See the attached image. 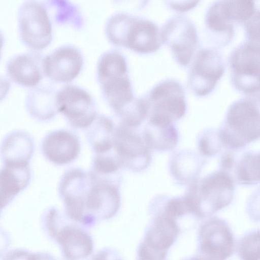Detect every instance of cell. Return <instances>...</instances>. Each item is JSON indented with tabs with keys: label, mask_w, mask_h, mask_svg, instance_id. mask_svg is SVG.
I'll return each mask as SVG.
<instances>
[{
	"label": "cell",
	"mask_w": 260,
	"mask_h": 260,
	"mask_svg": "<svg viewBox=\"0 0 260 260\" xmlns=\"http://www.w3.org/2000/svg\"><path fill=\"white\" fill-rule=\"evenodd\" d=\"M58 190L65 213L86 228L113 217L120 208V196L115 177L71 168L62 175Z\"/></svg>",
	"instance_id": "6da1fadb"
},
{
	"label": "cell",
	"mask_w": 260,
	"mask_h": 260,
	"mask_svg": "<svg viewBox=\"0 0 260 260\" xmlns=\"http://www.w3.org/2000/svg\"><path fill=\"white\" fill-rule=\"evenodd\" d=\"M223 147L242 148L260 138V94L239 99L229 107L218 132Z\"/></svg>",
	"instance_id": "7a4b0ae2"
},
{
	"label": "cell",
	"mask_w": 260,
	"mask_h": 260,
	"mask_svg": "<svg viewBox=\"0 0 260 260\" xmlns=\"http://www.w3.org/2000/svg\"><path fill=\"white\" fill-rule=\"evenodd\" d=\"M42 224L47 235L59 245L63 260H91L93 241L86 228L54 207L45 211Z\"/></svg>",
	"instance_id": "3957f363"
},
{
	"label": "cell",
	"mask_w": 260,
	"mask_h": 260,
	"mask_svg": "<svg viewBox=\"0 0 260 260\" xmlns=\"http://www.w3.org/2000/svg\"><path fill=\"white\" fill-rule=\"evenodd\" d=\"M105 32L113 44L139 53L155 52L162 43L155 23L123 12L114 13L108 18Z\"/></svg>",
	"instance_id": "277c9868"
},
{
	"label": "cell",
	"mask_w": 260,
	"mask_h": 260,
	"mask_svg": "<svg viewBox=\"0 0 260 260\" xmlns=\"http://www.w3.org/2000/svg\"><path fill=\"white\" fill-rule=\"evenodd\" d=\"M234 190L232 177L222 169L194 180L184 196L191 215L204 219L229 206L233 200Z\"/></svg>",
	"instance_id": "5b68a950"
},
{
	"label": "cell",
	"mask_w": 260,
	"mask_h": 260,
	"mask_svg": "<svg viewBox=\"0 0 260 260\" xmlns=\"http://www.w3.org/2000/svg\"><path fill=\"white\" fill-rule=\"evenodd\" d=\"M197 240V251L189 260H227L236 247L230 225L217 217L210 218L201 225Z\"/></svg>",
	"instance_id": "8992f818"
},
{
	"label": "cell",
	"mask_w": 260,
	"mask_h": 260,
	"mask_svg": "<svg viewBox=\"0 0 260 260\" xmlns=\"http://www.w3.org/2000/svg\"><path fill=\"white\" fill-rule=\"evenodd\" d=\"M17 19L19 36L26 46L39 50L50 44L52 26L46 4L33 0L23 2L18 8Z\"/></svg>",
	"instance_id": "52a82bcc"
},
{
	"label": "cell",
	"mask_w": 260,
	"mask_h": 260,
	"mask_svg": "<svg viewBox=\"0 0 260 260\" xmlns=\"http://www.w3.org/2000/svg\"><path fill=\"white\" fill-rule=\"evenodd\" d=\"M180 232L177 220L157 209L146 228L137 252L150 260H167L168 250Z\"/></svg>",
	"instance_id": "ba28073f"
},
{
	"label": "cell",
	"mask_w": 260,
	"mask_h": 260,
	"mask_svg": "<svg viewBox=\"0 0 260 260\" xmlns=\"http://www.w3.org/2000/svg\"><path fill=\"white\" fill-rule=\"evenodd\" d=\"M232 84L250 95L260 92V49L246 41L237 46L229 57Z\"/></svg>",
	"instance_id": "9c48e42d"
},
{
	"label": "cell",
	"mask_w": 260,
	"mask_h": 260,
	"mask_svg": "<svg viewBox=\"0 0 260 260\" xmlns=\"http://www.w3.org/2000/svg\"><path fill=\"white\" fill-rule=\"evenodd\" d=\"M185 91L181 84L173 79L162 81L145 95L149 117L173 122L180 119L186 111Z\"/></svg>",
	"instance_id": "30bf717a"
},
{
	"label": "cell",
	"mask_w": 260,
	"mask_h": 260,
	"mask_svg": "<svg viewBox=\"0 0 260 260\" xmlns=\"http://www.w3.org/2000/svg\"><path fill=\"white\" fill-rule=\"evenodd\" d=\"M56 102L58 111L74 128H88L98 115L92 96L79 86H63L57 92Z\"/></svg>",
	"instance_id": "8fae6325"
},
{
	"label": "cell",
	"mask_w": 260,
	"mask_h": 260,
	"mask_svg": "<svg viewBox=\"0 0 260 260\" xmlns=\"http://www.w3.org/2000/svg\"><path fill=\"white\" fill-rule=\"evenodd\" d=\"M160 36L161 43L170 48L177 63L187 66L193 56L198 41L193 22L183 15L173 16L163 25Z\"/></svg>",
	"instance_id": "7c38bea8"
},
{
	"label": "cell",
	"mask_w": 260,
	"mask_h": 260,
	"mask_svg": "<svg viewBox=\"0 0 260 260\" xmlns=\"http://www.w3.org/2000/svg\"><path fill=\"white\" fill-rule=\"evenodd\" d=\"M224 69L222 56L217 49H201L197 53L189 71L190 89L199 96L209 94L222 76Z\"/></svg>",
	"instance_id": "4fadbf2b"
},
{
	"label": "cell",
	"mask_w": 260,
	"mask_h": 260,
	"mask_svg": "<svg viewBox=\"0 0 260 260\" xmlns=\"http://www.w3.org/2000/svg\"><path fill=\"white\" fill-rule=\"evenodd\" d=\"M150 148L143 137L122 124L115 127L114 150L121 168L140 172L151 162Z\"/></svg>",
	"instance_id": "5bb4252c"
},
{
	"label": "cell",
	"mask_w": 260,
	"mask_h": 260,
	"mask_svg": "<svg viewBox=\"0 0 260 260\" xmlns=\"http://www.w3.org/2000/svg\"><path fill=\"white\" fill-rule=\"evenodd\" d=\"M83 63L84 57L80 49L71 44L63 45L44 56V73L53 81L68 82L78 75Z\"/></svg>",
	"instance_id": "9a60e30c"
},
{
	"label": "cell",
	"mask_w": 260,
	"mask_h": 260,
	"mask_svg": "<svg viewBox=\"0 0 260 260\" xmlns=\"http://www.w3.org/2000/svg\"><path fill=\"white\" fill-rule=\"evenodd\" d=\"M81 150L80 140L73 132L67 129H57L47 134L41 143L44 156L49 162L63 166L74 161Z\"/></svg>",
	"instance_id": "2e32d148"
},
{
	"label": "cell",
	"mask_w": 260,
	"mask_h": 260,
	"mask_svg": "<svg viewBox=\"0 0 260 260\" xmlns=\"http://www.w3.org/2000/svg\"><path fill=\"white\" fill-rule=\"evenodd\" d=\"M44 56L37 51H29L16 54L7 62L6 70L10 79L19 85L35 87L45 75Z\"/></svg>",
	"instance_id": "e0dca14e"
},
{
	"label": "cell",
	"mask_w": 260,
	"mask_h": 260,
	"mask_svg": "<svg viewBox=\"0 0 260 260\" xmlns=\"http://www.w3.org/2000/svg\"><path fill=\"white\" fill-rule=\"evenodd\" d=\"M0 177L2 210L30 183L31 174L29 163L4 164Z\"/></svg>",
	"instance_id": "ac0fdd59"
},
{
	"label": "cell",
	"mask_w": 260,
	"mask_h": 260,
	"mask_svg": "<svg viewBox=\"0 0 260 260\" xmlns=\"http://www.w3.org/2000/svg\"><path fill=\"white\" fill-rule=\"evenodd\" d=\"M57 91L50 85H40L30 89L25 98V107L29 115L36 120L45 121L58 113Z\"/></svg>",
	"instance_id": "d6986e66"
},
{
	"label": "cell",
	"mask_w": 260,
	"mask_h": 260,
	"mask_svg": "<svg viewBox=\"0 0 260 260\" xmlns=\"http://www.w3.org/2000/svg\"><path fill=\"white\" fill-rule=\"evenodd\" d=\"M34 149V140L28 133L14 131L8 134L2 141V159L4 164L29 163Z\"/></svg>",
	"instance_id": "ffe728a7"
},
{
	"label": "cell",
	"mask_w": 260,
	"mask_h": 260,
	"mask_svg": "<svg viewBox=\"0 0 260 260\" xmlns=\"http://www.w3.org/2000/svg\"><path fill=\"white\" fill-rule=\"evenodd\" d=\"M142 137L150 149L159 151L174 149L178 141V132L173 122L150 119Z\"/></svg>",
	"instance_id": "44dd1931"
},
{
	"label": "cell",
	"mask_w": 260,
	"mask_h": 260,
	"mask_svg": "<svg viewBox=\"0 0 260 260\" xmlns=\"http://www.w3.org/2000/svg\"><path fill=\"white\" fill-rule=\"evenodd\" d=\"M205 21L207 28L217 39L218 46L227 45L234 37V24L225 11L223 1L214 2L209 6Z\"/></svg>",
	"instance_id": "7402d4cb"
},
{
	"label": "cell",
	"mask_w": 260,
	"mask_h": 260,
	"mask_svg": "<svg viewBox=\"0 0 260 260\" xmlns=\"http://www.w3.org/2000/svg\"><path fill=\"white\" fill-rule=\"evenodd\" d=\"M87 128L86 137L94 155H104L113 151L115 127L110 118L98 115Z\"/></svg>",
	"instance_id": "603a6c76"
},
{
	"label": "cell",
	"mask_w": 260,
	"mask_h": 260,
	"mask_svg": "<svg viewBox=\"0 0 260 260\" xmlns=\"http://www.w3.org/2000/svg\"><path fill=\"white\" fill-rule=\"evenodd\" d=\"M125 57L116 50H109L99 57L96 65V77L100 85L114 77L127 73Z\"/></svg>",
	"instance_id": "cb8c5ba5"
},
{
	"label": "cell",
	"mask_w": 260,
	"mask_h": 260,
	"mask_svg": "<svg viewBox=\"0 0 260 260\" xmlns=\"http://www.w3.org/2000/svg\"><path fill=\"white\" fill-rule=\"evenodd\" d=\"M201 160L193 152L180 151L174 154L171 161V172L176 180L193 181L201 168Z\"/></svg>",
	"instance_id": "d4e9b609"
},
{
	"label": "cell",
	"mask_w": 260,
	"mask_h": 260,
	"mask_svg": "<svg viewBox=\"0 0 260 260\" xmlns=\"http://www.w3.org/2000/svg\"><path fill=\"white\" fill-rule=\"evenodd\" d=\"M46 4L53 12V19L57 24L69 25L76 29L83 27L84 18L76 4L64 0L48 1Z\"/></svg>",
	"instance_id": "484cf974"
},
{
	"label": "cell",
	"mask_w": 260,
	"mask_h": 260,
	"mask_svg": "<svg viewBox=\"0 0 260 260\" xmlns=\"http://www.w3.org/2000/svg\"><path fill=\"white\" fill-rule=\"evenodd\" d=\"M236 175L241 184L260 183V152L245 153L236 166Z\"/></svg>",
	"instance_id": "4316f807"
},
{
	"label": "cell",
	"mask_w": 260,
	"mask_h": 260,
	"mask_svg": "<svg viewBox=\"0 0 260 260\" xmlns=\"http://www.w3.org/2000/svg\"><path fill=\"white\" fill-rule=\"evenodd\" d=\"M240 260H260V229H252L245 233L236 245Z\"/></svg>",
	"instance_id": "83f0119b"
},
{
	"label": "cell",
	"mask_w": 260,
	"mask_h": 260,
	"mask_svg": "<svg viewBox=\"0 0 260 260\" xmlns=\"http://www.w3.org/2000/svg\"><path fill=\"white\" fill-rule=\"evenodd\" d=\"M223 145L218 132L207 131L203 132L198 140V148L200 153L205 156H214L221 149Z\"/></svg>",
	"instance_id": "f1b7e54d"
},
{
	"label": "cell",
	"mask_w": 260,
	"mask_h": 260,
	"mask_svg": "<svg viewBox=\"0 0 260 260\" xmlns=\"http://www.w3.org/2000/svg\"><path fill=\"white\" fill-rule=\"evenodd\" d=\"M246 41L260 49V9L256 10L244 23Z\"/></svg>",
	"instance_id": "f546056e"
},
{
	"label": "cell",
	"mask_w": 260,
	"mask_h": 260,
	"mask_svg": "<svg viewBox=\"0 0 260 260\" xmlns=\"http://www.w3.org/2000/svg\"><path fill=\"white\" fill-rule=\"evenodd\" d=\"M246 209L251 221L260 222V195H252L247 201Z\"/></svg>",
	"instance_id": "4dcf8cb0"
},
{
	"label": "cell",
	"mask_w": 260,
	"mask_h": 260,
	"mask_svg": "<svg viewBox=\"0 0 260 260\" xmlns=\"http://www.w3.org/2000/svg\"><path fill=\"white\" fill-rule=\"evenodd\" d=\"M91 260H123L119 252L111 248L101 249L93 255Z\"/></svg>",
	"instance_id": "1f68e13d"
},
{
	"label": "cell",
	"mask_w": 260,
	"mask_h": 260,
	"mask_svg": "<svg viewBox=\"0 0 260 260\" xmlns=\"http://www.w3.org/2000/svg\"><path fill=\"white\" fill-rule=\"evenodd\" d=\"M30 253L24 249H14L5 253L1 260H29Z\"/></svg>",
	"instance_id": "d6a6232c"
},
{
	"label": "cell",
	"mask_w": 260,
	"mask_h": 260,
	"mask_svg": "<svg viewBox=\"0 0 260 260\" xmlns=\"http://www.w3.org/2000/svg\"><path fill=\"white\" fill-rule=\"evenodd\" d=\"M168 2L169 3L168 6L171 8L179 12L189 10L194 8L198 3L197 1H184L183 4L182 1Z\"/></svg>",
	"instance_id": "836d02e7"
},
{
	"label": "cell",
	"mask_w": 260,
	"mask_h": 260,
	"mask_svg": "<svg viewBox=\"0 0 260 260\" xmlns=\"http://www.w3.org/2000/svg\"><path fill=\"white\" fill-rule=\"evenodd\" d=\"M32 260H56L50 254L47 252H32Z\"/></svg>",
	"instance_id": "e575fe53"
},
{
	"label": "cell",
	"mask_w": 260,
	"mask_h": 260,
	"mask_svg": "<svg viewBox=\"0 0 260 260\" xmlns=\"http://www.w3.org/2000/svg\"><path fill=\"white\" fill-rule=\"evenodd\" d=\"M183 260H189L188 258H186L185 259H183Z\"/></svg>",
	"instance_id": "d590c367"
}]
</instances>
